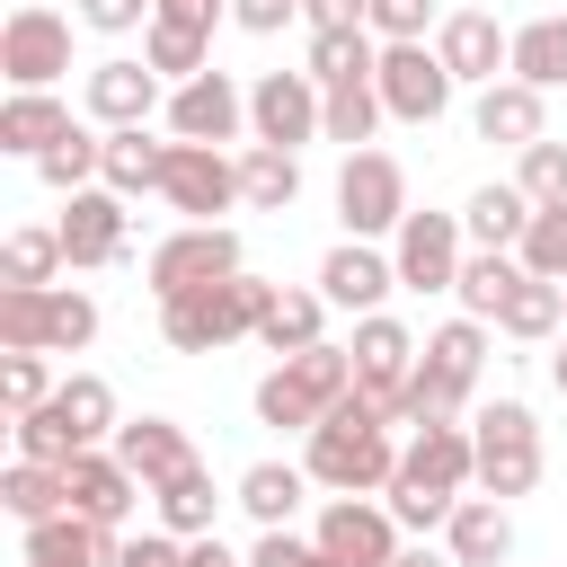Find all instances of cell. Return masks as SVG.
Wrapping results in <instances>:
<instances>
[{
	"instance_id": "1",
	"label": "cell",
	"mask_w": 567,
	"mask_h": 567,
	"mask_svg": "<svg viewBox=\"0 0 567 567\" xmlns=\"http://www.w3.org/2000/svg\"><path fill=\"white\" fill-rule=\"evenodd\" d=\"M301 470H310V487H328V496H381V487L399 478L390 416H381L363 390H346V399L301 434Z\"/></svg>"
},
{
	"instance_id": "2",
	"label": "cell",
	"mask_w": 567,
	"mask_h": 567,
	"mask_svg": "<svg viewBox=\"0 0 567 567\" xmlns=\"http://www.w3.org/2000/svg\"><path fill=\"white\" fill-rule=\"evenodd\" d=\"M275 292H284V284H266V275H230V284H213V292H177V301H159V337H168L177 354H221V346H239V337L266 328Z\"/></svg>"
},
{
	"instance_id": "3",
	"label": "cell",
	"mask_w": 567,
	"mask_h": 567,
	"mask_svg": "<svg viewBox=\"0 0 567 567\" xmlns=\"http://www.w3.org/2000/svg\"><path fill=\"white\" fill-rule=\"evenodd\" d=\"M346 390H354V354H346V346L284 354V363L257 381V425H275V434H310Z\"/></svg>"
},
{
	"instance_id": "4",
	"label": "cell",
	"mask_w": 567,
	"mask_h": 567,
	"mask_svg": "<svg viewBox=\"0 0 567 567\" xmlns=\"http://www.w3.org/2000/svg\"><path fill=\"white\" fill-rule=\"evenodd\" d=\"M470 443H478V496H496V505L532 496L540 470H549V452H540V416H532L523 399H487V408L470 416Z\"/></svg>"
},
{
	"instance_id": "5",
	"label": "cell",
	"mask_w": 567,
	"mask_h": 567,
	"mask_svg": "<svg viewBox=\"0 0 567 567\" xmlns=\"http://www.w3.org/2000/svg\"><path fill=\"white\" fill-rule=\"evenodd\" d=\"M142 275H151V301H177V292H213L230 275H248V257H239V230L230 221H177L142 257Z\"/></svg>"
},
{
	"instance_id": "6",
	"label": "cell",
	"mask_w": 567,
	"mask_h": 567,
	"mask_svg": "<svg viewBox=\"0 0 567 567\" xmlns=\"http://www.w3.org/2000/svg\"><path fill=\"white\" fill-rule=\"evenodd\" d=\"M408 213H416L408 204V168L390 151H346V168H337V221H346V239H399Z\"/></svg>"
},
{
	"instance_id": "7",
	"label": "cell",
	"mask_w": 567,
	"mask_h": 567,
	"mask_svg": "<svg viewBox=\"0 0 567 567\" xmlns=\"http://www.w3.org/2000/svg\"><path fill=\"white\" fill-rule=\"evenodd\" d=\"M0 71H9V89H53L71 71V18L44 0H18L0 18Z\"/></svg>"
},
{
	"instance_id": "8",
	"label": "cell",
	"mask_w": 567,
	"mask_h": 567,
	"mask_svg": "<svg viewBox=\"0 0 567 567\" xmlns=\"http://www.w3.org/2000/svg\"><path fill=\"white\" fill-rule=\"evenodd\" d=\"M390 266H399V292H452L461 266H470L461 213H408L399 239H390Z\"/></svg>"
},
{
	"instance_id": "9",
	"label": "cell",
	"mask_w": 567,
	"mask_h": 567,
	"mask_svg": "<svg viewBox=\"0 0 567 567\" xmlns=\"http://www.w3.org/2000/svg\"><path fill=\"white\" fill-rule=\"evenodd\" d=\"M346 354H354V390L399 425V390H408V372H416V328L408 319H390V310H372V319H354V337H346Z\"/></svg>"
},
{
	"instance_id": "10",
	"label": "cell",
	"mask_w": 567,
	"mask_h": 567,
	"mask_svg": "<svg viewBox=\"0 0 567 567\" xmlns=\"http://www.w3.org/2000/svg\"><path fill=\"white\" fill-rule=\"evenodd\" d=\"M80 106H89V124H97V133H133V124L168 115V80H159L142 53H106V62L89 71Z\"/></svg>"
},
{
	"instance_id": "11",
	"label": "cell",
	"mask_w": 567,
	"mask_h": 567,
	"mask_svg": "<svg viewBox=\"0 0 567 567\" xmlns=\"http://www.w3.org/2000/svg\"><path fill=\"white\" fill-rule=\"evenodd\" d=\"M319 106H328V89L310 71H257L248 80V142L301 151V142H319Z\"/></svg>"
},
{
	"instance_id": "12",
	"label": "cell",
	"mask_w": 567,
	"mask_h": 567,
	"mask_svg": "<svg viewBox=\"0 0 567 567\" xmlns=\"http://www.w3.org/2000/svg\"><path fill=\"white\" fill-rule=\"evenodd\" d=\"M159 204L186 213V221H221L239 204V159L213 151V142H168V177H159Z\"/></svg>"
},
{
	"instance_id": "13",
	"label": "cell",
	"mask_w": 567,
	"mask_h": 567,
	"mask_svg": "<svg viewBox=\"0 0 567 567\" xmlns=\"http://www.w3.org/2000/svg\"><path fill=\"white\" fill-rule=\"evenodd\" d=\"M372 89H381V106L399 115V124H434L443 106H452V71H443V53L434 44H381V71H372Z\"/></svg>"
},
{
	"instance_id": "14",
	"label": "cell",
	"mask_w": 567,
	"mask_h": 567,
	"mask_svg": "<svg viewBox=\"0 0 567 567\" xmlns=\"http://www.w3.org/2000/svg\"><path fill=\"white\" fill-rule=\"evenodd\" d=\"M434 53H443V71H452L461 89L514 80V27H496L487 9H452V18L434 27Z\"/></svg>"
},
{
	"instance_id": "15",
	"label": "cell",
	"mask_w": 567,
	"mask_h": 567,
	"mask_svg": "<svg viewBox=\"0 0 567 567\" xmlns=\"http://www.w3.org/2000/svg\"><path fill=\"white\" fill-rule=\"evenodd\" d=\"M168 142H239L248 133V89L230 80V71H204V80H186V89H168Z\"/></svg>"
},
{
	"instance_id": "16",
	"label": "cell",
	"mask_w": 567,
	"mask_h": 567,
	"mask_svg": "<svg viewBox=\"0 0 567 567\" xmlns=\"http://www.w3.org/2000/svg\"><path fill=\"white\" fill-rule=\"evenodd\" d=\"M62 257L89 275V266H124L133 257V230H124V195L115 186H80V195H62Z\"/></svg>"
},
{
	"instance_id": "17",
	"label": "cell",
	"mask_w": 567,
	"mask_h": 567,
	"mask_svg": "<svg viewBox=\"0 0 567 567\" xmlns=\"http://www.w3.org/2000/svg\"><path fill=\"white\" fill-rule=\"evenodd\" d=\"M310 540H319L337 567H390V558H399V523H390L381 496H328Z\"/></svg>"
},
{
	"instance_id": "18",
	"label": "cell",
	"mask_w": 567,
	"mask_h": 567,
	"mask_svg": "<svg viewBox=\"0 0 567 567\" xmlns=\"http://www.w3.org/2000/svg\"><path fill=\"white\" fill-rule=\"evenodd\" d=\"M310 292H328V310L372 319V310L399 292V266H390V248H372V239H337V248L319 257V284H310Z\"/></svg>"
},
{
	"instance_id": "19",
	"label": "cell",
	"mask_w": 567,
	"mask_h": 567,
	"mask_svg": "<svg viewBox=\"0 0 567 567\" xmlns=\"http://www.w3.org/2000/svg\"><path fill=\"white\" fill-rule=\"evenodd\" d=\"M399 478H416V487H478V443H470V425H452V416H434V425H408V443H399Z\"/></svg>"
},
{
	"instance_id": "20",
	"label": "cell",
	"mask_w": 567,
	"mask_h": 567,
	"mask_svg": "<svg viewBox=\"0 0 567 567\" xmlns=\"http://www.w3.org/2000/svg\"><path fill=\"white\" fill-rule=\"evenodd\" d=\"M115 549H124V532H106L89 514H53V523H27L18 532V558L27 567H115Z\"/></svg>"
},
{
	"instance_id": "21",
	"label": "cell",
	"mask_w": 567,
	"mask_h": 567,
	"mask_svg": "<svg viewBox=\"0 0 567 567\" xmlns=\"http://www.w3.org/2000/svg\"><path fill=\"white\" fill-rule=\"evenodd\" d=\"M142 496H151V487L115 461V443H97V452H80V461H71V514H89V523L124 532V514H133Z\"/></svg>"
},
{
	"instance_id": "22",
	"label": "cell",
	"mask_w": 567,
	"mask_h": 567,
	"mask_svg": "<svg viewBox=\"0 0 567 567\" xmlns=\"http://www.w3.org/2000/svg\"><path fill=\"white\" fill-rule=\"evenodd\" d=\"M470 133L478 142H505V151H532V142H549V97L523 89V80H496V89H478Z\"/></svg>"
},
{
	"instance_id": "23",
	"label": "cell",
	"mask_w": 567,
	"mask_h": 567,
	"mask_svg": "<svg viewBox=\"0 0 567 567\" xmlns=\"http://www.w3.org/2000/svg\"><path fill=\"white\" fill-rule=\"evenodd\" d=\"M115 461H124L142 487H168L177 470H195V443H186L177 416H124V425H115Z\"/></svg>"
},
{
	"instance_id": "24",
	"label": "cell",
	"mask_w": 567,
	"mask_h": 567,
	"mask_svg": "<svg viewBox=\"0 0 567 567\" xmlns=\"http://www.w3.org/2000/svg\"><path fill=\"white\" fill-rule=\"evenodd\" d=\"M230 505H239L257 532H292V514L310 505V470H301V461H248L239 487H230Z\"/></svg>"
},
{
	"instance_id": "25",
	"label": "cell",
	"mask_w": 567,
	"mask_h": 567,
	"mask_svg": "<svg viewBox=\"0 0 567 567\" xmlns=\"http://www.w3.org/2000/svg\"><path fill=\"white\" fill-rule=\"evenodd\" d=\"M142 62H151L168 89H186V80H204V71H213V27H204V18L159 9V18L142 27Z\"/></svg>"
},
{
	"instance_id": "26",
	"label": "cell",
	"mask_w": 567,
	"mask_h": 567,
	"mask_svg": "<svg viewBox=\"0 0 567 567\" xmlns=\"http://www.w3.org/2000/svg\"><path fill=\"white\" fill-rule=\"evenodd\" d=\"M443 549H452V567H505L514 558V514L496 496H461L452 523H443Z\"/></svg>"
},
{
	"instance_id": "27",
	"label": "cell",
	"mask_w": 567,
	"mask_h": 567,
	"mask_svg": "<svg viewBox=\"0 0 567 567\" xmlns=\"http://www.w3.org/2000/svg\"><path fill=\"white\" fill-rule=\"evenodd\" d=\"M461 230H470V248H523V230H532V195L514 186V177H487L470 204H461Z\"/></svg>"
},
{
	"instance_id": "28",
	"label": "cell",
	"mask_w": 567,
	"mask_h": 567,
	"mask_svg": "<svg viewBox=\"0 0 567 567\" xmlns=\"http://www.w3.org/2000/svg\"><path fill=\"white\" fill-rule=\"evenodd\" d=\"M62 133H71V106H62L53 89H9V106H0V151L44 159Z\"/></svg>"
},
{
	"instance_id": "29",
	"label": "cell",
	"mask_w": 567,
	"mask_h": 567,
	"mask_svg": "<svg viewBox=\"0 0 567 567\" xmlns=\"http://www.w3.org/2000/svg\"><path fill=\"white\" fill-rule=\"evenodd\" d=\"M159 177H168V142H151V124H133V133H106L97 186H115V195L133 204V195H159Z\"/></svg>"
},
{
	"instance_id": "30",
	"label": "cell",
	"mask_w": 567,
	"mask_h": 567,
	"mask_svg": "<svg viewBox=\"0 0 567 567\" xmlns=\"http://www.w3.org/2000/svg\"><path fill=\"white\" fill-rule=\"evenodd\" d=\"M239 204H248V213H292V204H301V151L248 142V151H239Z\"/></svg>"
},
{
	"instance_id": "31",
	"label": "cell",
	"mask_w": 567,
	"mask_h": 567,
	"mask_svg": "<svg viewBox=\"0 0 567 567\" xmlns=\"http://www.w3.org/2000/svg\"><path fill=\"white\" fill-rule=\"evenodd\" d=\"M62 266H71V257H62V230H53V221H18V230L0 239V284H9V292H53Z\"/></svg>"
},
{
	"instance_id": "32",
	"label": "cell",
	"mask_w": 567,
	"mask_h": 567,
	"mask_svg": "<svg viewBox=\"0 0 567 567\" xmlns=\"http://www.w3.org/2000/svg\"><path fill=\"white\" fill-rule=\"evenodd\" d=\"M514 80L523 89H567V9H540V18H523L514 27Z\"/></svg>"
},
{
	"instance_id": "33",
	"label": "cell",
	"mask_w": 567,
	"mask_h": 567,
	"mask_svg": "<svg viewBox=\"0 0 567 567\" xmlns=\"http://www.w3.org/2000/svg\"><path fill=\"white\" fill-rule=\"evenodd\" d=\"M558 328H567V284H540V275H523L496 310V337H514V346H549Z\"/></svg>"
},
{
	"instance_id": "34",
	"label": "cell",
	"mask_w": 567,
	"mask_h": 567,
	"mask_svg": "<svg viewBox=\"0 0 567 567\" xmlns=\"http://www.w3.org/2000/svg\"><path fill=\"white\" fill-rule=\"evenodd\" d=\"M0 505L18 514V532H27V523H53V514H71V470H53V461H9V470H0Z\"/></svg>"
},
{
	"instance_id": "35",
	"label": "cell",
	"mask_w": 567,
	"mask_h": 567,
	"mask_svg": "<svg viewBox=\"0 0 567 567\" xmlns=\"http://www.w3.org/2000/svg\"><path fill=\"white\" fill-rule=\"evenodd\" d=\"M151 505H159V532H177V540H204L213 523H221V487H213V470L195 461V470H177L168 487H151Z\"/></svg>"
},
{
	"instance_id": "36",
	"label": "cell",
	"mask_w": 567,
	"mask_h": 567,
	"mask_svg": "<svg viewBox=\"0 0 567 567\" xmlns=\"http://www.w3.org/2000/svg\"><path fill=\"white\" fill-rule=\"evenodd\" d=\"M319 89H346V80H372L381 71V35L372 27H328V35H310V62H301Z\"/></svg>"
},
{
	"instance_id": "37",
	"label": "cell",
	"mask_w": 567,
	"mask_h": 567,
	"mask_svg": "<svg viewBox=\"0 0 567 567\" xmlns=\"http://www.w3.org/2000/svg\"><path fill=\"white\" fill-rule=\"evenodd\" d=\"M523 284V257H505V248H470V266H461V284H452V301H461V319H478V328H496V310H505V292Z\"/></svg>"
},
{
	"instance_id": "38",
	"label": "cell",
	"mask_w": 567,
	"mask_h": 567,
	"mask_svg": "<svg viewBox=\"0 0 567 567\" xmlns=\"http://www.w3.org/2000/svg\"><path fill=\"white\" fill-rule=\"evenodd\" d=\"M257 346H266L275 363H284V354H310V346H328V292H275V310H266Z\"/></svg>"
},
{
	"instance_id": "39",
	"label": "cell",
	"mask_w": 567,
	"mask_h": 567,
	"mask_svg": "<svg viewBox=\"0 0 567 567\" xmlns=\"http://www.w3.org/2000/svg\"><path fill=\"white\" fill-rule=\"evenodd\" d=\"M53 416H62L71 434H80V452H97V443H115V425H124V416H115V390H106L97 372H71V381L53 390Z\"/></svg>"
},
{
	"instance_id": "40",
	"label": "cell",
	"mask_w": 567,
	"mask_h": 567,
	"mask_svg": "<svg viewBox=\"0 0 567 567\" xmlns=\"http://www.w3.org/2000/svg\"><path fill=\"white\" fill-rule=\"evenodd\" d=\"M381 89L372 80H346V89H328V106H319V142H346V151H372V133H381Z\"/></svg>"
},
{
	"instance_id": "41",
	"label": "cell",
	"mask_w": 567,
	"mask_h": 567,
	"mask_svg": "<svg viewBox=\"0 0 567 567\" xmlns=\"http://www.w3.org/2000/svg\"><path fill=\"white\" fill-rule=\"evenodd\" d=\"M97 159H106V133H89V124H71L44 159H35V177L53 186V195H80V186H97Z\"/></svg>"
},
{
	"instance_id": "42",
	"label": "cell",
	"mask_w": 567,
	"mask_h": 567,
	"mask_svg": "<svg viewBox=\"0 0 567 567\" xmlns=\"http://www.w3.org/2000/svg\"><path fill=\"white\" fill-rule=\"evenodd\" d=\"M80 346H97V301L80 284H53L44 292V354H80Z\"/></svg>"
},
{
	"instance_id": "43",
	"label": "cell",
	"mask_w": 567,
	"mask_h": 567,
	"mask_svg": "<svg viewBox=\"0 0 567 567\" xmlns=\"http://www.w3.org/2000/svg\"><path fill=\"white\" fill-rule=\"evenodd\" d=\"M523 275L540 284H567V204H532V230H523Z\"/></svg>"
},
{
	"instance_id": "44",
	"label": "cell",
	"mask_w": 567,
	"mask_h": 567,
	"mask_svg": "<svg viewBox=\"0 0 567 567\" xmlns=\"http://www.w3.org/2000/svg\"><path fill=\"white\" fill-rule=\"evenodd\" d=\"M381 505H390V523H399V532H443L461 496H452V487H416V478H390V487H381Z\"/></svg>"
},
{
	"instance_id": "45",
	"label": "cell",
	"mask_w": 567,
	"mask_h": 567,
	"mask_svg": "<svg viewBox=\"0 0 567 567\" xmlns=\"http://www.w3.org/2000/svg\"><path fill=\"white\" fill-rule=\"evenodd\" d=\"M443 18H452L443 0H372V18H363V27H372L381 44H434V27H443Z\"/></svg>"
},
{
	"instance_id": "46",
	"label": "cell",
	"mask_w": 567,
	"mask_h": 567,
	"mask_svg": "<svg viewBox=\"0 0 567 567\" xmlns=\"http://www.w3.org/2000/svg\"><path fill=\"white\" fill-rule=\"evenodd\" d=\"M53 390H62V381L44 372V354H9V363H0V408H9V425H18V416H35Z\"/></svg>"
},
{
	"instance_id": "47",
	"label": "cell",
	"mask_w": 567,
	"mask_h": 567,
	"mask_svg": "<svg viewBox=\"0 0 567 567\" xmlns=\"http://www.w3.org/2000/svg\"><path fill=\"white\" fill-rule=\"evenodd\" d=\"M514 186H523L532 204H567V142H532V151H514Z\"/></svg>"
},
{
	"instance_id": "48",
	"label": "cell",
	"mask_w": 567,
	"mask_h": 567,
	"mask_svg": "<svg viewBox=\"0 0 567 567\" xmlns=\"http://www.w3.org/2000/svg\"><path fill=\"white\" fill-rule=\"evenodd\" d=\"M0 346L9 354H44V292H9L0 284Z\"/></svg>"
},
{
	"instance_id": "49",
	"label": "cell",
	"mask_w": 567,
	"mask_h": 567,
	"mask_svg": "<svg viewBox=\"0 0 567 567\" xmlns=\"http://www.w3.org/2000/svg\"><path fill=\"white\" fill-rule=\"evenodd\" d=\"M159 18V0H80V27L89 35H142Z\"/></svg>"
},
{
	"instance_id": "50",
	"label": "cell",
	"mask_w": 567,
	"mask_h": 567,
	"mask_svg": "<svg viewBox=\"0 0 567 567\" xmlns=\"http://www.w3.org/2000/svg\"><path fill=\"white\" fill-rule=\"evenodd\" d=\"M248 567H337V558H328L319 540H301V532H257Z\"/></svg>"
},
{
	"instance_id": "51",
	"label": "cell",
	"mask_w": 567,
	"mask_h": 567,
	"mask_svg": "<svg viewBox=\"0 0 567 567\" xmlns=\"http://www.w3.org/2000/svg\"><path fill=\"white\" fill-rule=\"evenodd\" d=\"M115 567H186V540H177V532H133V540L115 549Z\"/></svg>"
},
{
	"instance_id": "52",
	"label": "cell",
	"mask_w": 567,
	"mask_h": 567,
	"mask_svg": "<svg viewBox=\"0 0 567 567\" xmlns=\"http://www.w3.org/2000/svg\"><path fill=\"white\" fill-rule=\"evenodd\" d=\"M301 18V0H230V27L239 35H284Z\"/></svg>"
},
{
	"instance_id": "53",
	"label": "cell",
	"mask_w": 567,
	"mask_h": 567,
	"mask_svg": "<svg viewBox=\"0 0 567 567\" xmlns=\"http://www.w3.org/2000/svg\"><path fill=\"white\" fill-rule=\"evenodd\" d=\"M372 18V0H301V27L310 35H328V27H363Z\"/></svg>"
},
{
	"instance_id": "54",
	"label": "cell",
	"mask_w": 567,
	"mask_h": 567,
	"mask_svg": "<svg viewBox=\"0 0 567 567\" xmlns=\"http://www.w3.org/2000/svg\"><path fill=\"white\" fill-rule=\"evenodd\" d=\"M186 567H248V558H230L221 532H204V540H186Z\"/></svg>"
},
{
	"instance_id": "55",
	"label": "cell",
	"mask_w": 567,
	"mask_h": 567,
	"mask_svg": "<svg viewBox=\"0 0 567 567\" xmlns=\"http://www.w3.org/2000/svg\"><path fill=\"white\" fill-rule=\"evenodd\" d=\"M159 9H177V18H204V27H213V18H230V0H159Z\"/></svg>"
},
{
	"instance_id": "56",
	"label": "cell",
	"mask_w": 567,
	"mask_h": 567,
	"mask_svg": "<svg viewBox=\"0 0 567 567\" xmlns=\"http://www.w3.org/2000/svg\"><path fill=\"white\" fill-rule=\"evenodd\" d=\"M390 567H452V549H425V540H416V549H399Z\"/></svg>"
},
{
	"instance_id": "57",
	"label": "cell",
	"mask_w": 567,
	"mask_h": 567,
	"mask_svg": "<svg viewBox=\"0 0 567 567\" xmlns=\"http://www.w3.org/2000/svg\"><path fill=\"white\" fill-rule=\"evenodd\" d=\"M549 381H558V399H567V346H558V354H549Z\"/></svg>"
}]
</instances>
